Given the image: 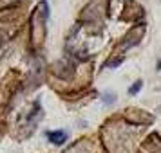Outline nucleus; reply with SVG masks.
Masks as SVG:
<instances>
[{
  "mask_svg": "<svg viewBox=\"0 0 161 153\" xmlns=\"http://www.w3.org/2000/svg\"><path fill=\"white\" fill-rule=\"evenodd\" d=\"M141 87H143V81H141V79H138V81H136V83H134V85H132L130 88H129V94L136 95V94L139 92V88H141Z\"/></svg>",
  "mask_w": 161,
  "mask_h": 153,
  "instance_id": "obj_2",
  "label": "nucleus"
},
{
  "mask_svg": "<svg viewBox=\"0 0 161 153\" xmlns=\"http://www.w3.org/2000/svg\"><path fill=\"white\" fill-rule=\"evenodd\" d=\"M47 137H49V140H51L53 144L60 146V144H64V142L67 140V133L64 130H56V131H49Z\"/></svg>",
  "mask_w": 161,
  "mask_h": 153,
  "instance_id": "obj_1",
  "label": "nucleus"
},
{
  "mask_svg": "<svg viewBox=\"0 0 161 153\" xmlns=\"http://www.w3.org/2000/svg\"><path fill=\"white\" fill-rule=\"evenodd\" d=\"M158 69H161V61H159V63H158Z\"/></svg>",
  "mask_w": 161,
  "mask_h": 153,
  "instance_id": "obj_4",
  "label": "nucleus"
},
{
  "mask_svg": "<svg viewBox=\"0 0 161 153\" xmlns=\"http://www.w3.org/2000/svg\"><path fill=\"white\" fill-rule=\"evenodd\" d=\"M103 103H105V105H112V103H114V95L110 94V92L103 94Z\"/></svg>",
  "mask_w": 161,
  "mask_h": 153,
  "instance_id": "obj_3",
  "label": "nucleus"
}]
</instances>
